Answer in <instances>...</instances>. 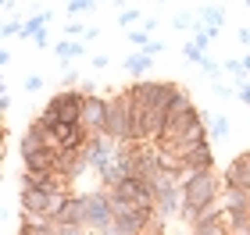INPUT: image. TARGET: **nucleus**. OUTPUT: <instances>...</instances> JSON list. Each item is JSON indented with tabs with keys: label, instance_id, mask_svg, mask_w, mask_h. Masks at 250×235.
<instances>
[{
	"label": "nucleus",
	"instance_id": "nucleus-1",
	"mask_svg": "<svg viewBox=\"0 0 250 235\" xmlns=\"http://www.w3.org/2000/svg\"><path fill=\"white\" fill-rule=\"evenodd\" d=\"M83 100H86V89H64V93H54L47 100V110L40 114V121L47 128L54 125H83Z\"/></svg>",
	"mask_w": 250,
	"mask_h": 235
},
{
	"label": "nucleus",
	"instance_id": "nucleus-2",
	"mask_svg": "<svg viewBox=\"0 0 250 235\" xmlns=\"http://www.w3.org/2000/svg\"><path fill=\"white\" fill-rule=\"evenodd\" d=\"M218 189H222V178L214 171H189V175H183V207L197 210L204 203H211V199H222Z\"/></svg>",
	"mask_w": 250,
	"mask_h": 235
},
{
	"label": "nucleus",
	"instance_id": "nucleus-3",
	"mask_svg": "<svg viewBox=\"0 0 250 235\" xmlns=\"http://www.w3.org/2000/svg\"><path fill=\"white\" fill-rule=\"evenodd\" d=\"M157 210L154 207H136V203H118L115 199V232L118 235H150Z\"/></svg>",
	"mask_w": 250,
	"mask_h": 235
},
{
	"label": "nucleus",
	"instance_id": "nucleus-4",
	"mask_svg": "<svg viewBox=\"0 0 250 235\" xmlns=\"http://www.w3.org/2000/svg\"><path fill=\"white\" fill-rule=\"evenodd\" d=\"M104 136H111L115 143H132V118H129V89L111 96V107H107V125H104Z\"/></svg>",
	"mask_w": 250,
	"mask_h": 235
},
{
	"label": "nucleus",
	"instance_id": "nucleus-5",
	"mask_svg": "<svg viewBox=\"0 0 250 235\" xmlns=\"http://www.w3.org/2000/svg\"><path fill=\"white\" fill-rule=\"evenodd\" d=\"M83 203H86V228L93 235H104L115 225V199H111V193H83Z\"/></svg>",
	"mask_w": 250,
	"mask_h": 235
},
{
	"label": "nucleus",
	"instance_id": "nucleus-6",
	"mask_svg": "<svg viewBox=\"0 0 250 235\" xmlns=\"http://www.w3.org/2000/svg\"><path fill=\"white\" fill-rule=\"evenodd\" d=\"M111 199H118V203H136V207H154L157 193H154V182H150V178L129 175L125 182H118L115 189H111Z\"/></svg>",
	"mask_w": 250,
	"mask_h": 235
},
{
	"label": "nucleus",
	"instance_id": "nucleus-7",
	"mask_svg": "<svg viewBox=\"0 0 250 235\" xmlns=\"http://www.w3.org/2000/svg\"><path fill=\"white\" fill-rule=\"evenodd\" d=\"M107 107H111L107 96L86 93V100H83V128H86V136L104 132V125H107Z\"/></svg>",
	"mask_w": 250,
	"mask_h": 235
},
{
	"label": "nucleus",
	"instance_id": "nucleus-8",
	"mask_svg": "<svg viewBox=\"0 0 250 235\" xmlns=\"http://www.w3.org/2000/svg\"><path fill=\"white\" fill-rule=\"evenodd\" d=\"M21 189H40V193H72V182L54 171H21Z\"/></svg>",
	"mask_w": 250,
	"mask_h": 235
},
{
	"label": "nucleus",
	"instance_id": "nucleus-9",
	"mask_svg": "<svg viewBox=\"0 0 250 235\" xmlns=\"http://www.w3.org/2000/svg\"><path fill=\"white\" fill-rule=\"evenodd\" d=\"M183 161V175L189 171H214V153H211V143H197L193 150L186 153H175Z\"/></svg>",
	"mask_w": 250,
	"mask_h": 235
},
{
	"label": "nucleus",
	"instance_id": "nucleus-10",
	"mask_svg": "<svg viewBox=\"0 0 250 235\" xmlns=\"http://www.w3.org/2000/svg\"><path fill=\"white\" fill-rule=\"evenodd\" d=\"M58 161H61V150H58V146L21 153V164H25V171H54V175H58Z\"/></svg>",
	"mask_w": 250,
	"mask_h": 235
},
{
	"label": "nucleus",
	"instance_id": "nucleus-11",
	"mask_svg": "<svg viewBox=\"0 0 250 235\" xmlns=\"http://www.w3.org/2000/svg\"><path fill=\"white\" fill-rule=\"evenodd\" d=\"M225 189H250V153L247 150L225 167Z\"/></svg>",
	"mask_w": 250,
	"mask_h": 235
},
{
	"label": "nucleus",
	"instance_id": "nucleus-12",
	"mask_svg": "<svg viewBox=\"0 0 250 235\" xmlns=\"http://www.w3.org/2000/svg\"><path fill=\"white\" fill-rule=\"evenodd\" d=\"M54 225H83V228H86V203H83V196H72V199H68V207L58 214Z\"/></svg>",
	"mask_w": 250,
	"mask_h": 235
},
{
	"label": "nucleus",
	"instance_id": "nucleus-13",
	"mask_svg": "<svg viewBox=\"0 0 250 235\" xmlns=\"http://www.w3.org/2000/svg\"><path fill=\"white\" fill-rule=\"evenodd\" d=\"M222 203H225V214H240V210H250V189H225Z\"/></svg>",
	"mask_w": 250,
	"mask_h": 235
},
{
	"label": "nucleus",
	"instance_id": "nucleus-14",
	"mask_svg": "<svg viewBox=\"0 0 250 235\" xmlns=\"http://www.w3.org/2000/svg\"><path fill=\"white\" fill-rule=\"evenodd\" d=\"M150 68H154V57H150L146 50H132L129 57H125V72L136 75V78H140L143 72H150Z\"/></svg>",
	"mask_w": 250,
	"mask_h": 235
},
{
	"label": "nucleus",
	"instance_id": "nucleus-15",
	"mask_svg": "<svg viewBox=\"0 0 250 235\" xmlns=\"http://www.w3.org/2000/svg\"><path fill=\"white\" fill-rule=\"evenodd\" d=\"M18 235H58V225L43 217H21V232Z\"/></svg>",
	"mask_w": 250,
	"mask_h": 235
},
{
	"label": "nucleus",
	"instance_id": "nucleus-16",
	"mask_svg": "<svg viewBox=\"0 0 250 235\" xmlns=\"http://www.w3.org/2000/svg\"><path fill=\"white\" fill-rule=\"evenodd\" d=\"M54 54L68 64L75 57H86V47H83V43H75V39H61V43H54Z\"/></svg>",
	"mask_w": 250,
	"mask_h": 235
},
{
	"label": "nucleus",
	"instance_id": "nucleus-17",
	"mask_svg": "<svg viewBox=\"0 0 250 235\" xmlns=\"http://www.w3.org/2000/svg\"><path fill=\"white\" fill-rule=\"evenodd\" d=\"M189 235H232V225H229V217H218L211 225H197Z\"/></svg>",
	"mask_w": 250,
	"mask_h": 235
},
{
	"label": "nucleus",
	"instance_id": "nucleus-18",
	"mask_svg": "<svg viewBox=\"0 0 250 235\" xmlns=\"http://www.w3.org/2000/svg\"><path fill=\"white\" fill-rule=\"evenodd\" d=\"M200 21L211 25V29H222L225 25V11L222 7H200Z\"/></svg>",
	"mask_w": 250,
	"mask_h": 235
},
{
	"label": "nucleus",
	"instance_id": "nucleus-19",
	"mask_svg": "<svg viewBox=\"0 0 250 235\" xmlns=\"http://www.w3.org/2000/svg\"><path fill=\"white\" fill-rule=\"evenodd\" d=\"M183 54H186V61H193V64H204V61L211 57V54H208V50H200L193 39H186V43H183Z\"/></svg>",
	"mask_w": 250,
	"mask_h": 235
},
{
	"label": "nucleus",
	"instance_id": "nucleus-20",
	"mask_svg": "<svg viewBox=\"0 0 250 235\" xmlns=\"http://www.w3.org/2000/svg\"><path fill=\"white\" fill-rule=\"evenodd\" d=\"M204 121H211V136L214 139H229V118H208V114H204Z\"/></svg>",
	"mask_w": 250,
	"mask_h": 235
},
{
	"label": "nucleus",
	"instance_id": "nucleus-21",
	"mask_svg": "<svg viewBox=\"0 0 250 235\" xmlns=\"http://www.w3.org/2000/svg\"><path fill=\"white\" fill-rule=\"evenodd\" d=\"M125 39H129L136 50H146V47L154 43V39H150V32H146V29H129V36H125Z\"/></svg>",
	"mask_w": 250,
	"mask_h": 235
},
{
	"label": "nucleus",
	"instance_id": "nucleus-22",
	"mask_svg": "<svg viewBox=\"0 0 250 235\" xmlns=\"http://www.w3.org/2000/svg\"><path fill=\"white\" fill-rule=\"evenodd\" d=\"M97 0H68V15L79 18V15H86V11H93Z\"/></svg>",
	"mask_w": 250,
	"mask_h": 235
},
{
	"label": "nucleus",
	"instance_id": "nucleus-23",
	"mask_svg": "<svg viewBox=\"0 0 250 235\" xmlns=\"http://www.w3.org/2000/svg\"><path fill=\"white\" fill-rule=\"evenodd\" d=\"M136 21H140V7H125L118 15V25H125V29H132Z\"/></svg>",
	"mask_w": 250,
	"mask_h": 235
},
{
	"label": "nucleus",
	"instance_id": "nucleus-24",
	"mask_svg": "<svg viewBox=\"0 0 250 235\" xmlns=\"http://www.w3.org/2000/svg\"><path fill=\"white\" fill-rule=\"evenodd\" d=\"M0 32H4V39H15V36H21V21L7 18V21H4V29H0Z\"/></svg>",
	"mask_w": 250,
	"mask_h": 235
},
{
	"label": "nucleus",
	"instance_id": "nucleus-25",
	"mask_svg": "<svg viewBox=\"0 0 250 235\" xmlns=\"http://www.w3.org/2000/svg\"><path fill=\"white\" fill-rule=\"evenodd\" d=\"M86 32H89V29H83V21H79V18H72V21L64 25V36H83V39H86Z\"/></svg>",
	"mask_w": 250,
	"mask_h": 235
},
{
	"label": "nucleus",
	"instance_id": "nucleus-26",
	"mask_svg": "<svg viewBox=\"0 0 250 235\" xmlns=\"http://www.w3.org/2000/svg\"><path fill=\"white\" fill-rule=\"evenodd\" d=\"M58 235H93V232L83 225H58Z\"/></svg>",
	"mask_w": 250,
	"mask_h": 235
},
{
	"label": "nucleus",
	"instance_id": "nucleus-27",
	"mask_svg": "<svg viewBox=\"0 0 250 235\" xmlns=\"http://www.w3.org/2000/svg\"><path fill=\"white\" fill-rule=\"evenodd\" d=\"M200 68H204V72H208L211 78H218V61H214V57H208V61H204V64H200Z\"/></svg>",
	"mask_w": 250,
	"mask_h": 235
},
{
	"label": "nucleus",
	"instance_id": "nucleus-28",
	"mask_svg": "<svg viewBox=\"0 0 250 235\" xmlns=\"http://www.w3.org/2000/svg\"><path fill=\"white\" fill-rule=\"evenodd\" d=\"M25 89H29V93H36V89H43V78H40V75H29V78H25Z\"/></svg>",
	"mask_w": 250,
	"mask_h": 235
},
{
	"label": "nucleus",
	"instance_id": "nucleus-29",
	"mask_svg": "<svg viewBox=\"0 0 250 235\" xmlns=\"http://www.w3.org/2000/svg\"><path fill=\"white\" fill-rule=\"evenodd\" d=\"M172 25H175V29H193V18H189V15H175Z\"/></svg>",
	"mask_w": 250,
	"mask_h": 235
},
{
	"label": "nucleus",
	"instance_id": "nucleus-30",
	"mask_svg": "<svg viewBox=\"0 0 250 235\" xmlns=\"http://www.w3.org/2000/svg\"><path fill=\"white\" fill-rule=\"evenodd\" d=\"M0 107H4V110H11V89H7V86L0 89Z\"/></svg>",
	"mask_w": 250,
	"mask_h": 235
},
{
	"label": "nucleus",
	"instance_id": "nucleus-31",
	"mask_svg": "<svg viewBox=\"0 0 250 235\" xmlns=\"http://www.w3.org/2000/svg\"><path fill=\"white\" fill-rule=\"evenodd\" d=\"M236 39H240V43H243V47H250V25H243L240 32H236Z\"/></svg>",
	"mask_w": 250,
	"mask_h": 235
},
{
	"label": "nucleus",
	"instance_id": "nucleus-32",
	"mask_svg": "<svg viewBox=\"0 0 250 235\" xmlns=\"http://www.w3.org/2000/svg\"><path fill=\"white\" fill-rule=\"evenodd\" d=\"M32 43H36V47H43V50H47V47H50V32H40V36L32 39Z\"/></svg>",
	"mask_w": 250,
	"mask_h": 235
},
{
	"label": "nucleus",
	"instance_id": "nucleus-33",
	"mask_svg": "<svg viewBox=\"0 0 250 235\" xmlns=\"http://www.w3.org/2000/svg\"><path fill=\"white\" fill-rule=\"evenodd\" d=\"M161 50H165V43H161V39H154L150 47H146V54H150V57H157V54H161Z\"/></svg>",
	"mask_w": 250,
	"mask_h": 235
},
{
	"label": "nucleus",
	"instance_id": "nucleus-34",
	"mask_svg": "<svg viewBox=\"0 0 250 235\" xmlns=\"http://www.w3.org/2000/svg\"><path fill=\"white\" fill-rule=\"evenodd\" d=\"M107 64H111L107 54H97V57H93V68H107Z\"/></svg>",
	"mask_w": 250,
	"mask_h": 235
},
{
	"label": "nucleus",
	"instance_id": "nucleus-35",
	"mask_svg": "<svg viewBox=\"0 0 250 235\" xmlns=\"http://www.w3.org/2000/svg\"><path fill=\"white\" fill-rule=\"evenodd\" d=\"M140 29H146V32H154V29H157V18H143V25H140Z\"/></svg>",
	"mask_w": 250,
	"mask_h": 235
},
{
	"label": "nucleus",
	"instance_id": "nucleus-36",
	"mask_svg": "<svg viewBox=\"0 0 250 235\" xmlns=\"http://www.w3.org/2000/svg\"><path fill=\"white\" fill-rule=\"evenodd\" d=\"M240 100H243V104H247V107H250V82H247V86H243V89H240Z\"/></svg>",
	"mask_w": 250,
	"mask_h": 235
},
{
	"label": "nucleus",
	"instance_id": "nucleus-37",
	"mask_svg": "<svg viewBox=\"0 0 250 235\" xmlns=\"http://www.w3.org/2000/svg\"><path fill=\"white\" fill-rule=\"evenodd\" d=\"M0 7H4V11H15V0H0Z\"/></svg>",
	"mask_w": 250,
	"mask_h": 235
},
{
	"label": "nucleus",
	"instance_id": "nucleus-38",
	"mask_svg": "<svg viewBox=\"0 0 250 235\" xmlns=\"http://www.w3.org/2000/svg\"><path fill=\"white\" fill-rule=\"evenodd\" d=\"M243 72L250 75V54H247V57H243Z\"/></svg>",
	"mask_w": 250,
	"mask_h": 235
}]
</instances>
